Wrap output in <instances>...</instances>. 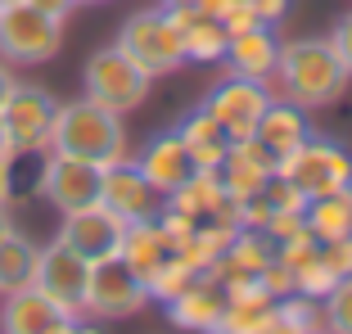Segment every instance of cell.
<instances>
[{
    "mask_svg": "<svg viewBox=\"0 0 352 334\" xmlns=\"http://www.w3.org/2000/svg\"><path fill=\"white\" fill-rule=\"evenodd\" d=\"M14 82H19V77H14V63L0 59V104H5V95L14 91Z\"/></svg>",
    "mask_w": 352,
    "mask_h": 334,
    "instance_id": "cell-40",
    "label": "cell"
},
{
    "mask_svg": "<svg viewBox=\"0 0 352 334\" xmlns=\"http://www.w3.org/2000/svg\"><path fill=\"white\" fill-rule=\"evenodd\" d=\"M63 45V23L32 10L28 0L0 5V59L5 63H50Z\"/></svg>",
    "mask_w": 352,
    "mask_h": 334,
    "instance_id": "cell-6",
    "label": "cell"
},
{
    "mask_svg": "<svg viewBox=\"0 0 352 334\" xmlns=\"http://www.w3.org/2000/svg\"><path fill=\"white\" fill-rule=\"evenodd\" d=\"M0 5H10V0H0Z\"/></svg>",
    "mask_w": 352,
    "mask_h": 334,
    "instance_id": "cell-47",
    "label": "cell"
},
{
    "mask_svg": "<svg viewBox=\"0 0 352 334\" xmlns=\"http://www.w3.org/2000/svg\"><path fill=\"white\" fill-rule=\"evenodd\" d=\"M276 172L289 177L302 194H330V190H343L352 186V154L334 140H321V136H307L294 154L276 158Z\"/></svg>",
    "mask_w": 352,
    "mask_h": 334,
    "instance_id": "cell-7",
    "label": "cell"
},
{
    "mask_svg": "<svg viewBox=\"0 0 352 334\" xmlns=\"http://www.w3.org/2000/svg\"><path fill=\"white\" fill-rule=\"evenodd\" d=\"M276 321L285 325L289 334H316V330H325L321 298H307V293H285V298H276Z\"/></svg>",
    "mask_w": 352,
    "mask_h": 334,
    "instance_id": "cell-28",
    "label": "cell"
},
{
    "mask_svg": "<svg viewBox=\"0 0 352 334\" xmlns=\"http://www.w3.org/2000/svg\"><path fill=\"white\" fill-rule=\"evenodd\" d=\"M54 334H100L95 325H86V316H73V321H63Z\"/></svg>",
    "mask_w": 352,
    "mask_h": 334,
    "instance_id": "cell-39",
    "label": "cell"
},
{
    "mask_svg": "<svg viewBox=\"0 0 352 334\" xmlns=\"http://www.w3.org/2000/svg\"><path fill=\"white\" fill-rule=\"evenodd\" d=\"M258 285H262V289L271 293V298H285V293H298V285H294V271H289V267H285L280 258H271L267 267L258 271Z\"/></svg>",
    "mask_w": 352,
    "mask_h": 334,
    "instance_id": "cell-33",
    "label": "cell"
},
{
    "mask_svg": "<svg viewBox=\"0 0 352 334\" xmlns=\"http://www.w3.org/2000/svg\"><path fill=\"white\" fill-rule=\"evenodd\" d=\"M249 5H253V14H258V23H267V27H280L294 0H249Z\"/></svg>",
    "mask_w": 352,
    "mask_h": 334,
    "instance_id": "cell-36",
    "label": "cell"
},
{
    "mask_svg": "<svg viewBox=\"0 0 352 334\" xmlns=\"http://www.w3.org/2000/svg\"><path fill=\"white\" fill-rule=\"evenodd\" d=\"M321 262H325V271H330L334 280H348V276H352V235H343V240H325L321 244Z\"/></svg>",
    "mask_w": 352,
    "mask_h": 334,
    "instance_id": "cell-32",
    "label": "cell"
},
{
    "mask_svg": "<svg viewBox=\"0 0 352 334\" xmlns=\"http://www.w3.org/2000/svg\"><path fill=\"white\" fill-rule=\"evenodd\" d=\"M28 5H32V10H41V14H50V19H59V23L77 10V0H28Z\"/></svg>",
    "mask_w": 352,
    "mask_h": 334,
    "instance_id": "cell-37",
    "label": "cell"
},
{
    "mask_svg": "<svg viewBox=\"0 0 352 334\" xmlns=\"http://www.w3.org/2000/svg\"><path fill=\"white\" fill-rule=\"evenodd\" d=\"M262 334H289V330H285V325H280V321H271V325H267V330H262Z\"/></svg>",
    "mask_w": 352,
    "mask_h": 334,
    "instance_id": "cell-44",
    "label": "cell"
},
{
    "mask_svg": "<svg viewBox=\"0 0 352 334\" xmlns=\"http://www.w3.org/2000/svg\"><path fill=\"white\" fill-rule=\"evenodd\" d=\"M36 258H41V244H32L19 226L10 235H0V293L23 289L36 276Z\"/></svg>",
    "mask_w": 352,
    "mask_h": 334,
    "instance_id": "cell-26",
    "label": "cell"
},
{
    "mask_svg": "<svg viewBox=\"0 0 352 334\" xmlns=\"http://www.w3.org/2000/svg\"><path fill=\"white\" fill-rule=\"evenodd\" d=\"M77 5H104V0H77Z\"/></svg>",
    "mask_w": 352,
    "mask_h": 334,
    "instance_id": "cell-46",
    "label": "cell"
},
{
    "mask_svg": "<svg viewBox=\"0 0 352 334\" xmlns=\"http://www.w3.org/2000/svg\"><path fill=\"white\" fill-rule=\"evenodd\" d=\"M253 136L271 149V158H285L311 136V122H307V109L289 104V100H271L267 113L258 118V131Z\"/></svg>",
    "mask_w": 352,
    "mask_h": 334,
    "instance_id": "cell-21",
    "label": "cell"
},
{
    "mask_svg": "<svg viewBox=\"0 0 352 334\" xmlns=\"http://www.w3.org/2000/svg\"><path fill=\"white\" fill-rule=\"evenodd\" d=\"M172 131L181 136V145L190 149L195 167H221V158H226V149H230V136L221 131V122L208 113L204 104L190 109V113L172 126Z\"/></svg>",
    "mask_w": 352,
    "mask_h": 334,
    "instance_id": "cell-22",
    "label": "cell"
},
{
    "mask_svg": "<svg viewBox=\"0 0 352 334\" xmlns=\"http://www.w3.org/2000/svg\"><path fill=\"white\" fill-rule=\"evenodd\" d=\"M149 303L145 280L126 267L122 258H104L91 262V285H86V316L95 321H122V316H135Z\"/></svg>",
    "mask_w": 352,
    "mask_h": 334,
    "instance_id": "cell-8",
    "label": "cell"
},
{
    "mask_svg": "<svg viewBox=\"0 0 352 334\" xmlns=\"http://www.w3.org/2000/svg\"><path fill=\"white\" fill-rule=\"evenodd\" d=\"M271 258H276V244L262 230H235L230 249L208 267V276H217V280H226V276H258Z\"/></svg>",
    "mask_w": 352,
    "mask_h": 334,
    "instance_id": "cell-24",
    "label": "cell"
},
{
    "mask_svg": "<svg viewBox=\"0 0 352 334\" xmlns=\"http://www.w3.org/2000/svg\"><path fill=\"white\" fill-rule=\"evenodd\" d=\"M32 285H36L45 298H54L68 316H86L91 262H86L82 253H73L63 240H54V244H45L41 258H36V276H32Z\"/></svg>",
    "mask_w": 352,
    "mask_h": 334,
    "instance_id": "cell-11",
    "label": "cell"
},
{
    "mask_svg": "<svg viewBox=\"0 0 352 334\" xmlns=\"http://www.w3.org/2000/svg\"><path fill=\"white\" fill-rule=\"evenodd\" d=\"M325 41H330V50L339 54V63H343V73L352 77V10L343 14L339 23H334V32H330V36H325Z\"/></svg>",
    "mask_w": 352,
    "mask_h": 334,
    "instance_id": "cell-35",
    "label": "cell"
},
{
    "mask_svg": "<svg viewBox=\"0 0 352 334\" xmlns=\"http://www.w3.org/2000/svg\"><path fill=\"white\" fill-rule=\"evenodd\" d=\"M54 113H59V100L50 91H41L32 82H14V91L0 104V126H5V140H10L14 158H32V154L50 149Z\"/></svg>",
    "mask_w": 352,
    "mask_h": 334,
    "instance_id": "cell-5",
    "label": "cell"
},
{
    "mask_svg": "<svg viewBox=\"0 0 352 334\" xmlns=\"http://www.w3.org/2000/svg\"><path fill=\"white\" fill-rule=\"evenodd\" d=\"M217 172H221V186H226L230 203H239V199L262 194V186L276 177V158H271V149L258 136H244V140H230Z\"/></svg>",
    "mask_w": 352,
    "mask_h": 334,
    "instance_id": "cell-14",
    "label": "cell"
},
{
    "mask_svg": "<svg viewBox=\"0 0 352 334\" xmlns=\"http://www.w3.org/2000/svg\"><path fill=\"white\" fill-rule=\"evenodd\" d=\"M14 199V163H0V203Z\"/></svg>",
    "mask_w": 352,
    "mask_h": 334,
    "instance_id": "cell-38",
    "label": "cell"
},
{
    "mask_svg": "<svg viewBox=\"0 0 352 334\" xmlns=\"http://www.w3.org/2000/svg\"><path fill=\"white\" fill-rule=\"evenodd\" d=\"M262 199H267L271 212H302V208H307V194H302L289 177H280V172L262 186Z\"/></svg>",
    "mask_w": 352,
    "mask_h": 334,
    "instance_id": "cell-30",
    "label": "cell"
},
{
    "mask_svg": "<svg viewBox=\"0 0 352 334\" xmlns=\"http://www.w3.org/2000/svg\"><path fill=\"white\" fill-rule=\"evenodd\" d=\"M100 203L109 212H118L122 221H145V217H158L163 194L140 177V167L131 158H122V163L100 167Z\"/></svg>",
    "mask_w": 352,
    "mask_h": 334,
    "instance_id": "cell-13",
    "label": "cell"
},
{
    "mask_svg": "<svg viewBox=\"0 0 352 334\" xmlns=\"http://www.w3.org/2000/svg\"><path fill=\"white\" fill-rule=\"evenodd\" d=\"M294 285H298V293H307V298H325V293L334 289V276L325 271V262H321V253H316V258L307 262V267H298V271H294Z\"/></svg>",
    "mask_w": 352,
    "mask_h": 334,
    "instance_id": "cell-31",
    "label": "cell"
},
{
    "mask_svg": "<svg viewBox=\"0 0 352 334\" xmlns=\"http://www.w3.org/2000/svg\"><path fill=\"white\" fill-rule=\"evenodd\" d=\"M0 163H19L14 149H10V140H5V126H0Z\"/></svg>",
    "mask_w": 352,
    "mask_h": 334,
    "instance_id": "cell-42",
    "label": "cell"
},
{
    "mask_svg": "<svg viewBox=\"0 0 352 334\" xmlns=\"http://www.w3.org/2000/svg\"><path fill=\"white\" fill-rule=\"evenodd\" d=\"M230 0H195V10L204 14V19H221V10H226Z\"/></svg>",
    "mask_w": 352,
    "mask_h": 334,
    "instance_id": "cell-41",
    "label": "cell"
},
{
    "mask_svg": "<svg viewBox=\"0 0 352 334\" xmlns=\"http://www.w3.org/2000/svg\"><path fill=\"white\" fill-rule=\"evenodd\" d=\"M118 50L131 54L149 77H167L176 68H186V50H181V32L172 27L167 10H135L131 19L118 27Z\"/></svg>",
    "mask_w": 352,
    "mask_h": 334,
    "instance_id": "cell-4",
    "label": "cell"
},
{
    "mask_svg": "<svg viewBox=\"0 0 352 334\" xmlns=\"http://www.w3.org/2000/svg\"><path fill=\"white\" fill-rule=\"evenodd\" d=\"M36 194H41L50 208H59V212L86 208V203L100 199V167L86 163V158L45 149L41 154V172H36Z\"/></svg>",
    "mask_w": 352,
    "mask_h": 334,
    "instance_id": "cell-9",
    "label": "cell"
},
{
    "mask_svg": "<svg viewBox=\"0 0 352 334\" xmlns=\"http://www.w3.org/2000/svg\"><path fill=\"white\" fill-rule=\"evenodd\" d=\"M221 27H226V36H239V32H249V27H258V14H253V5L249 0H230L226 10H221Z\"/></svg>",
    "mask_w": 352,
    "mask_h": 334,
    "instance_id": "cell-34",
    "label": "cell"
},
{
    "mask_svg": "<svg viewBox=\"0 0 352 334\" xmlns=\"http://www.w3.org/2000/svg\"><path fill=\"white\" fill-rule=\"evenodd\" d=\"M199 276H204V271H195V267H190L186 258H176V253H167V258L158 262L154 271L145 276V293H149V303H163V307H167V303L176 298V293L186 289V285H195Z\"/></svg>",
    "mask_w": 352,
    "mask_h": 334,
    "instance_id": "cell-27",
    "label": "cell"
},
{
    "mask_svg": "<svg viewBox=\"0 0 352 334\" xmlns=\"http://www.w3.org/2000/svg\"><path fill=\"white\" fill-rule=\"evenodd\" d=\"M63 321H73V316L54 298H45L36 285L0 293V334H54Z\"/></svg>",
    "mask_w": 352,
    "mask_h": 334,
    "instance_id": "cell-15",
    "label": "cell"
},
{
    "mask_svg": "<svg viewBox=\"0 0 352 334\" xmlns=\"http://www.w3.org/2000/svg\"><path fill=\"white\" fill-rule=\"evenodd\" d=\"M82 82H86V100H95V104H104V109H113V113L126 118L131 109H140L149 100L154 77H149L131 54L118 50V45H104V50H95L91 59H86Z\"/></svg>",
    "mask_w": 352,
    "mask_h": 334,
    "instance_id": "cell-3",
    "label": "cell"
},
{
    "mask_svg": "<svg viewBox=\"0 0 352 334\" xmlns=\"http://www.w3.org/2000/svg\"><path fill=\"white\" fill-rule=\"evenodd\" d=\"M316 334H325V330H316Z\"/></svg>",
    "mask_w": 352,
    "mask_h": 334,
    "instance_id": "cell-48",
    "label": "cell"
},
{
    "mask_svg": "<svg viewBox=\"0 0 352 334\" xmlns=\"http://www.w3.org/2000/svg\"><path fill=\"white\" fill-rule=\"evenodd\" d=\"M271 100H276V95L267 91V82H249V77L226 73L204 95V109L221 122V131H226L230 140H244V136L258 131V118L267 113Z\"/></svg>",
    "mask_w": 352,
    "mask_h": 334,
    "instance_id": "cell-10",
    "label": "cell"
},
{
    "mask_svg": "<svg viewBox=\"0 0 352 334\" xmlns=\"http://www.w3.org/2000/svg\"><path fill=\"white\" fill-rule=\"evenodd\" d=\"M122 235H126V221L95 199L86 208L63 212L54 240H63L73 253H82L86 262H104V258H118V253H122Z\"/></svg>",
    "mask_w": 352,
    "mask_h": 334,
    "instance_id": "cell-12",
    "label": "cell"
},
{
    "mask_svg": "<svg viewBox=\"0 0 352 334\" xmlns=\"http://www.w3.org/2000/svg\"><path fill=\"white\" fill-rule=\"evenodd\" d=\"M50 149L54 154H73L86 158L95 167H109V163H122L126 154V126L122 113L95 104V100H73V104H59L50 126Z\"/></svg>",
    "mask_w": 352,
    "mask_h": 334,
    "instance_id": "cell-2",
    "label": "cell"
},
{
    "mask_svg": "<svg viewBox=\"0 0 352 334\" xmlns=\"http://www.w3.org/2000/svg\"><path fill=\"white\" fill-rule=\"evenodd\" d=\"M172 5H195V0H163V10H172Z\"/></svg>",
    "mask_w": 352,
    "mask_h": 334,
    "instance_id": "cell-45",
    "label": "cell"
},
{
    "mask_svg": "<svg viewBox=\"0 0 352 334\" xmlns=\"http://www.w3.org/2000/svg\"><path fill=\"white\" fill-rule=\"evenodd\" d=\"M352 77L343 73L339 54L330 50L325 36H294L280 41V63H276V86L280 100H289L298 109H330L343 100Z\"/></svg>",
    "mask_w": 352,
    "mask_h": 334,
    "instance_id": "cell-1",
    "label": "cell"
},
{
    "mask_svg": "<svg viewBox=\"0 0 352 334\" xmlns=\"http://www.w3.org/2000/svg\"><path fill=\"white\" fill-rule=\"evenodd\" d=\"M14 230V217H10V203H0V235H10Z\"/></svg>",
    "mask_w": 352,
    "mask_h": 334,
    "instance_id": "cell-43",
    "label": "cell"
},
{
    "mask_svg": "<svg viewBox=\"0 0 352 334\" xmlns=\"http://www.w3.org/2000/svg\"><path fill=\"white\" fill-rule=\"evenodd\" d=\"M172 253V244H167L163 226H158V217H145V221H126V235H122V253L118 258L131 267L140 280H145L149 271H154L158 262Z\"/></svg>",
    "mask_w": 352,
    "mask_h": 334,
    "instance_id": "cell-25",
    "label": "cell"
},
{
    "mask_svg": "<svg viewBox=\"0 0 352 334\" xmlns=\"http://www.w3.org/2000/svg\"><path fill=\"white\" fill-rule=\"evenodd\" d=\"M226 73L235 77H249V82H267L276 77V63H280V36L276 27H267V23H258V27L239 32V36H230L226 45Z\"/></svg>",
    "mask_w": 352,
    "mask_h": 334,
    "instance_id": "cell-17",
    "label": "cell"
},
{
    "mask_svg": "<svg viewBox=\"0 0 352 334\" xmlns=\"http://www.w3.org/2000/svg\"><path fill=\"white\" fill-rule=\"evenodd\" d=\"M131 163L140 167V177H145L163 199L172 194V190L181 186L190 172H195V158H190V149L181 145V136H176V131H163V136L145 140V149H140Z\"/></svg>",
    "mask_w": 352,
    "mask_h": 334,
    "instance_id": "cell-18",
    "label": "cell"
},
{
    "mask_svg": "<svg viewBox=\"0 0 352 334\" xmlns=\"http://www.w3.org/2000/svg\"><path fill=\"white\" fill-rule=\"evenodd\" d=\"M163 208H176V212H186V217H195V221L226 217L230 194H226V186H221V172L217 167H195V172L163 199Z\"/></svg>",
    "mask_w": 352,
    "mask_h": 334,
    "instance_id": "cell-19",
    "label": "cell"
},
{
    "mask_svg": "<svg viewBox=\"0 0 352 334\" xmlns=\"http://www.w3.org/2000/svg\"><path fill=\"white\" fill-rule=\"evenodd\" d=\"M302 221L316 240H343L352 235V186L330 190V194H311L307 208H302Z\"/></svg>",
    "mask_w": 352,
    "mask_h": 334,
    "instance_id": "cell-23",
    "label": "cell"
},
{
    "mask_svg": "<svg viewBox=\"0 0 352 334\" xmlns=\"http://www.w3.org/2000/svg\"><path fill=\"white\" fill-rule=\"evenodd\" d=\"M167 19H172L176 32H181L186 63H221V59H226L230 36H226V27H221L217 19H204L195 5H172Z\"/></svg>",
    "mask_w": 352,
    "mask_h": 334,
    "instance_id": "cell-20",
    "label": "cell"
},
{
    "mask_svg": "<svg viewBox=\"0 0 352 334\" xmlns=\"http://www.w3.org/2000/svg\"><path fill=\"white\" fill-rule=\"evenodd\" d=\"M221 312H226V289H221L217 276H199L195 285H186V289L176 293L172 303H167V316H172V325H181V330H195V334H212L221 325Z\"/></svg>",
    "mask_w": 352,
    "mask_h": 334,
    "instance_id": "cell-16",
    "label": "cell"
},
{
    "mask_svg": "<svg viewBox=\"0 0 352 334\" xmlns=\"http://www.w3.org/2000/svg\"><path fill=\"white\" fill-rule=\"evenodd\" d=\"M321 316H325V334H352V276L321 298Z\"/></svg>",
    "mask_w": 352,
    "mask_h": 334,
    "instance_id": "cell-29",
    "label": "cell"
}]
</instances>
